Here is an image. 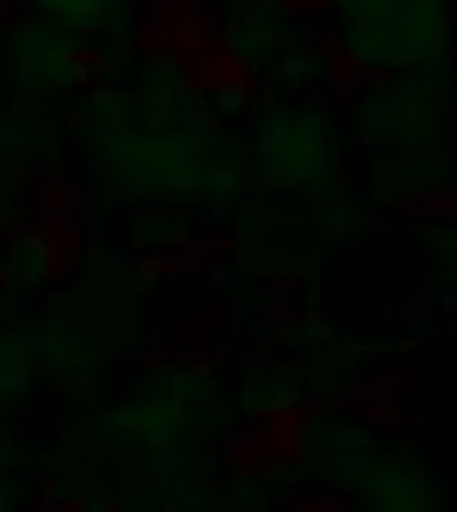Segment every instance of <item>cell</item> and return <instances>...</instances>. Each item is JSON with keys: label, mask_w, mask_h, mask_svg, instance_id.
Returning <instances> with one entry per match:
<instances>
[{"label": "cell", "mask_w": 457, "mask_h": 512, "mask_svg": "<svg viewBox=\"0 0 457 512\" xmlns=\"http://www.w3.org/2000/svg\"><path fill=\"white\" fill-rule=\"evenodd\" d=\"M368 512H445V504L415 474L381 470L368 487Z\"/></svg>", "instance_id": "cell-1"}]
</instances>
